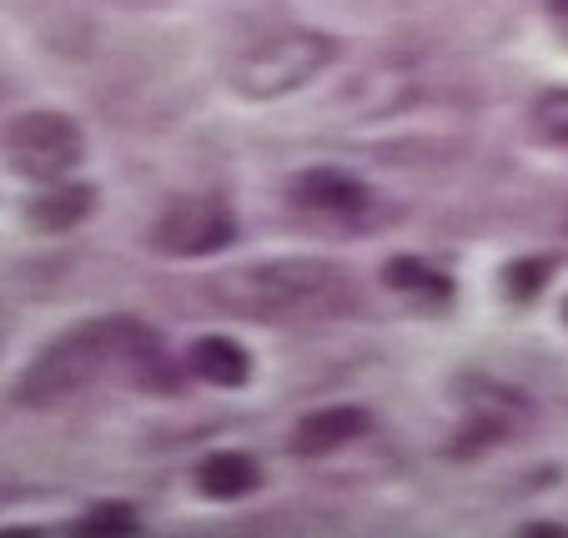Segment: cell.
Returning <instances> with one entry per match:
<instances>
[{"instance_id":"2e32d148","label":"cell","mask_w":568,"mask_h":538,"mask_svg":"<svg viewBox=\"0 0 568 538\" xmlns=\"http://www.w3.org/2000/svg\"><path fill=\"white\" fill-rule=\"evenodd\" d=\"M136 528H141V518L126 504H101L81 518V534H136Z\"/></svg>"},{"instance_id":"4fadbf2b","label":"cell","mask_w":568,"mask_h":538,"mask_svg":"<svg viewBox=\"0 0 568 538\" xmlns=\"http://www.w3.org/2000/svg\"><path fill=\"white\" fill-rule=\"evenodd\" d=\"M383 277H387V287H393L397 297L418 302V307H448L453 302V277L448 272H438L433 262H423V257H393Z\"/></svg>"},{"instance_id":"8fae6325","label":"cell","mask_w":568,"mask_h":538,"mask_svg":"<svg viewBox=\"0 0 568 538\" xmlns=\"http://www.w3.org/2000/svg\"><path fill=\"white\" fill-rule=\"evenodd\" d=\"M186 367H192L202 383H212V388H242V383L252 377L247 347L232 343V337H202V343H192Z\"/></svg>"},{"instance_id":"277c9868","label":"cell","mask_w":568,"mask_h":538,"mask_svg":"<svg viewBox=\"0 0 568 538\" xmlns=\"http://www.w3.org/2000/svg\"><path fill=\"white\" fill-rule=\"evenodd\" d=\"M0 146H6L11 172L31 176V182H61L87 156L81 126L71 116H61V111H26V116H16L11 126L0 131Z\"/></svg>"},{"instance_id":"8992f818","label":"cell","mask_w":568,"mask_h":538,"mask_svg":"<svg viewBox=\"0 0 568 538\" xmlns=\"http://www.w3.org/2000/svg\"><path fill=\"white\" fill-rule=\"evenodd\" d=\"M236 242V216L222 196H182L151 226V247L166 257H216Z\"/></svg>"},{"instance_id":"5b68a950","label":"cell","mask_w":568,"mask_h":538,"mask_svg":"<svg viewBox=\"0 0 568 538\" xmlns=\"http://www.w3.org/2000/svg\"><path fill=\"white\" fill-rule=\"evenodd\" d=\"M292 206L307 212L312 222L343 226V232H357V237L387 222L377 196L367 192L357 176L337 172V166H312V172H302L297 182H292Z\"/></svg>"},{"instance_id":"30bf717a","label":"cell","mask_w":568,"mask_h":538,"mask_svg":"<svg viewBox=\"0 0 568 538\" xmlns=\"http://www.w3.org/2000/svg\"><path fill=\"white\" fill-rule=\"evenodd\" d=\"M91 202H97V192L91 186H71V182H51L41 196H31V206H26V216H31L36 232H71V226H81L91 216Z\"/></svg>"},{"instance_id":"ac0fdd59","label":"cell","mask_w":568,"mask_h":538,"mask_svg":"<svg viewBox=\"0 0 568 538\" xmlns=\"http://www.w3.org/2000/svg\"><path fill=\"white\" fill-rule=\"evenodd\" d=\"M564 313H568V307H564Z\"/></svg>"},{"instance_id":"9a60e30c","label":"cell","mask_w":568,"mask_h":538,"mask_svg":"<svg viewBox=\"0 0 568 538\" xmlns=\"http://www.w3.org/2000/svg\"><path fill=\"white\" fill-rule=\"evenodd\" d=\"M544 287H548V262H544V257L514 262V267L504 272V292H508L514 302H534Z\"/></svg>"},{"instance_id":"e0dca14e","label":"cell","mask_w":568,"mask_h":538,"mask_svg":"<svg viewBox=\"0 0 568 538\" xmlns=\"http://www.w3.org/2000/svg\"><path fill=\"white\" fill-rule=\"evenodd\" d=\"M548 26L568 41V0H548Z\"/></svg>"},{"instance_id":"6da1fadb","label":"cell","mask_w":568,"mask_h":538,"mask_svg":"<svg viewBox=\"0 0 568 538\" xmlns=\"http://www.w3.org/2000/svg\"><path fill=\"white\" fill-rule=\"evenodd\" d=\"M161 343L151 327H141L136 317H91V323L65 327L61 337L41 347V353L26 363V373L16 377L11 398L21 408H55V403L75 398L81 388L101 383V377H136L151 383L161 377Z\"/></svg>"},{"instance_id":"3957f363","label":"cell","mask_w":568,"mask_h":538,"mask_svg":"<svg viewBox=\"0 0 568 538\" xmlns=\"http://www.w3.org/2000/svg\"><path fill=\"white\" fill-rule=\"evenodd\" d=\"M343 55V45L327 31H312V26H292V31H272L262 41H252L247 51L226 65V81L242 101H277L292 97L322 75L327 65Z\"/></svg>"},{"instance_id":"52a82bcc","label":"cell","mask_w":568,"mask_h":538,"mask_svg":"<svg viewBox=\"0 0 568 538\" xmlns=\"http://www.w3.org/2000/svg\"><path fill=\"white\" fill-rule=\"evenodd\" d=\"M463 413H468L478 438H504V443L534 433V423H538V408L528 393L488 383V377H468L463 383Z\"/></svg>"},{"instance_id":"9c48e42d","label":"cell","mask_w":568,"mask_h":538,"mask_svg":"<svg viewBox=\"0 0 568 538\" xmlns=\"http://www.w3.org/2000/svg\"><path fill=\"white\" fill-rule=\"evenodd\" d=\"M418 97V75L408 71V65H373V71H363L347 87V106L357 111V116H393V111H403L408 101Z\"/></svg>"},{"instance_id":"7a4b0ae2","label":"cell","mask_w":568,"mask_h":538,"mask_svg":"<svg viewBox=\"0 0 568 538\" xmlns=\"http://www.w3.org/2000/svg\"><path fill=\"white\" fill-rule=\"evenodd\" d=\"M206 302L247 323H322L357 307V287L343 267L317 257H272L206 277Z\"/></svg>"},{"instance_id":"7c38bea8","label":"cell","mask_w":568,"mask_h":538,"mask_svg":"<svg viewBox=\"0 0 568 538\" xmlns=\"http://www.w3.org/2000/svg\"><path fill=\"white\" fill-rule=\"evenodd\" d=\"M262 484V468L252 453H236V448H222L212 453L202 468H196V488H202L206 498H247L252 488Z\"/></svg>"},{"instance_id":"ba28073f","label":"cell","mask_w":568,"mask_h":538,"mask_svg":"<svg viewBox=\"0 0 568 538\" xmlns=\"http://www.w3.org/2000/svg\"><path fill=\"white\" fill-rule=\"evenodd\" d=\"M367 413L353 408V403H343V408H317L307 413V418L297 423V433H292V453H302V458H327V453L347 448V443H357L367 433Z\"/></svg>"},{"instance_id":"5bb4252c","label":"cell","mask_w":568,"mask_h":538,"mask_svg":"<svg viewBox=\"0 0 568 538\" xmlns=\"http://www.w3.org/2000/svg\"><path fill=\"white\" fill-rule=\"evenodd\" d=\"M534 126L548 146H564L568 151V91H544L534 106Z\"/></svg>"}]
</instances>
